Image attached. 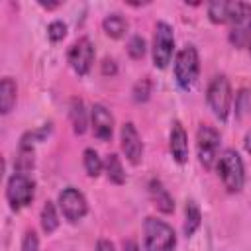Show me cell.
Masks as SVG:
<instances>
[{
    "instance_id": "20",
    "label": "cell",
    "mask_w": 251,
    "mask_h": 251,
    "mask_svg": "<svg viewBox=\"0 0 251 251\" xmlns=\"http://www.w3.org/2000/svg\"><path fill=\"white\" fill-rule=\"evenodd\" d=\"M41 227L45 233H53L59 227V216H57L53 202H45V206L41 210Z\"/></svg>"
},
{
    "instance_id": "24",
    "label": "cell",
    "mask_w": 251,
    "mask_h": 251,
    "mask_svg": "<svg viewBox=\"0 0 251 251\" xmlns=\"http://www.w3.org/2000/svg\"><path fill=\"white\" fill-rule=\"evenodd\" d=\"M131 94H133V100H135V102H145V100L149 98V94H151V80H149V78L137 80Z\"/></svg>"
},
{
    "instance_id": "10",
    "label": "cell",
    "mask_w": 251,
    "mask_h": 251,
    "mask_svg": "<svg viewBox=\"0 0 251 251\" xmlns=\"http://www.w3.org/2000/svg\"><path fill=\"white\" fill-rule=\"evenodd\" d=\"M69 63L73 71L80 76H84L92 63H94V45L90 43L88 37H78L71 47H69Z\"/></svg>"
},
{
    "instance_id": "8",
    "label": "cell",
    "mask_w": 251,
    "mask_h": 251,
    "mask_svg": "<svg viewBox=\"0 0 251 251\" xmlns=\"http://www.w3.org/2000/svg\"><path fill=\"white\" fill-rule=\"evenodd\" d=\"M229 41L235 47H249L251 43V4L239 2L233 20L229 22Z\"/></svg>"
},
{
    "instance_id": "25",
    "label": "cell",
    "mask_w": 251,
    "mask_h": 251,
    "mask_svg": "<svg viewBox=\"0 0 251 251\" xmlns=\"http://www.w3.org/2000/svg\"><path fill=\"white\" fill-rule=\"evenodd\" d=\"M65 35H67V25L61 20H55V22H51L47 25V37L51 41H61Z\"/></svg>"
},
{
    "instance_id": "7",
    "label": "cell",
    "mask_w": 251,
    "mask_h": 251,
    "mask_svg": "<svg viewBox=\"0 0 251 251\" xmlns=\"http://www.w3.org/2000/svg\"><path fill=\"white\" fill-rule=\"evenodd\" d=\"M175 51V35L173 27L167 22H157L155 25V37H153V63L159 69H165Z\"/></svg>"
},
{
    "instance_id": "26",
    "label": "cell",
    "mask_w": 251,
    "mask_h": 251,
    "mask_svg": "<svg viewBox=\"0 0 251 251\" xmlns=\"http://www.w3.org/2000/svg\"><path fill=\"white\" fill-rule=\"evenodd\" d=\"M37 249H39L37 233L33 229H27L24 233V239H22V251H37Z\"/></svg>"
},
{
    "instance_id": "4",
    "label": "cell",
    "mask_w": 251,
    "mask_h": 251,
    "mask_svg": "<svg viewBox=\"0 0 251 251\" xmlns=\"http://www.w3.org/2000/svg\"><path fill=\"white\" fill-rule=\"evenodd\" d=\"M35 196V182L25 173H14L6 186V198L12 206V210H22L27 204H31Z\"/></svg>"
},
{
    "instance_id": "23",
    "label": "cell",
    "mask_w": 251,
    "mask_h": 251,
    "mask_svg": "<svg viewBox=\"0 0 251 251\" xmlns=\"http://www.w3.org/2000/svg\"><path fill=\"white\" fill-rule=\"evenodd\" d=\"M127 53L131 59H141L145 55V39L141 35H133L127 41Z\"/></svg>"
},
{
    "instance_id": "21",
    "label": "cell",
    "mask_w": 251,
    "mask_h": 251,
    "mask_svg": "<svg viewBox=\"0 0 251 251\" xmlns=\"http://www.w3.org/2000/svg\"><path fill=\"white\" fill-rule=\"evenodd\" d=\"M106 175L114 184H124L126 182V173L122 169V163L118 155H108L106 159Z\"/></svg>"
},
{
    "instance_id": "30",
    "label": "cell",
    "mask_w": 251,
    "mask_h": 251,
    "mask_svg": "<svg viewBox=\"0 0 251 251\" xmlns=\"http://www.w3.org/2000/svg\"><path fill=\"white\" fill-rule=\"evenodd\" d=\"M243 145H245V151L251 155V131L245 135V141H243Z\"/></svg>"
},
{
    "instance_id": "17",
    "label": "cell",
    "mask_w": 251,
    "mask_h": 251,
    "mask_svg": "<svg viewBox=\"0 0 251 251\" xmlns=\"http://www.w3.org/2000/svg\"><path fill=\"white\" fill-rule=\"evenodd\" d=\"M102 27H104L106 35H110L112 39H120L127 31V20L122 14H108L102 22Z\"/></svg>"
},
{
    "instance_id": "1",
    "label": "cell",
    "mask_w": 251,
    "mask_h": 251,
    "mask_svg": "<svg viewBox=\"0 0 251 251\" xmlns=\"http://www.w3.org/2000/svg\"><path fill=\"white\" fill-rule=\"evenodd\" d=\"M175 245H176V235H175L173 227L167 222L149 216L143 224L145 251H173Z\"/></svg>"
},
{
    "instance_id": "28",
    "label": "cell",
    "mask_w": 251,
    "mask_h": 251,
    "mask_svg": "<svg viewBox=\"0 0 251 251\" xmlns=\"http://www.w3.org/2000/svg\"><path fill=\"white\" fill-rule=\"evenodd\" d=\"M94 251H116V247H114L112 241H108V239H100V241L96 243V249H94Z\"/></svg>"
},
{
    "instance_id": "19",
    "label": "cell",
    "mask_w": 251,
    "mask_h": 251,
    "mask_svg": "<svg viewBox=\"0 0 251 251\" xmlns=\"http://www.w3.org/2000/svg\"><path fill=\"white\" fill-rule=\"evenodd\" d=\"M200 222H202L200 208L196 206L194 200H188L186 210H184V235H192L200 227Z\"/></svg>"
},
{
    "instance_id": "13",
    "label": "cell",
    "mask_w": 251,
    "mask_h": 251,
    "mask_svg": "<svg viewBox=\"0 0 251 251\" xmlns=\"http://www.w3.org/2000/svg\"><path fill=\"white\" fill-rule=\"evenodd\" d=\"M169 149L171 155L176 163H186L188 161V137L180 122H173L171 133H169Z\"/></svg>"
},
{
    "instance_id": "32",
    "label": "cell",
    "mask_w": 251,
    "mask_h": 251,
    "mask_svg": "<svg viewBox=\"0 0 251 251\" xmlns=\"http://www.w3.org/2000/svg\"><path fill=\"white\" fill-rule=\"evenodd\" d=\"M249 51H251V43H249Z\"/></svg>"
},
{
    "instance_id": "5",
    "label": "cell",
    "mask_w": 251,
    "mask_h": 251,
    "mask_svg": "<svg viewBox=\"0 0 251 251\" xmlns=\"http://www.w3.org/2000/svg\"><path fill=\"white\" fill-rule=\"evenodd\" d=\"M218 149H220V133L208 124H202L196 131V153L198 161L204 169H212L218 161Z\"/></svg>"
},
{
    "instance_id": "9",
    "label": "cell",
    "mask_w": 251,
    "mask_h": 251,
    "mask_svg": "<svg viewBox=\"0 0 251 251\" xmlns=\"http://www.w3.org/2000/svg\"><path fill=\"white\" fill-rule=\"evenodd\" d=\"M59 208H61L65 220H69V222H78L88 212V204H86L84 194L73 186L65 188L59 194Z\"/></svg>"
},
{
    "instance_id": "22",
    "label": "cell",
    "mask_w": 251,
    "mask_h": 251,
    "mask_svg": "<svg viewBox=\"0 0 251 251\" xmlns=\"http://www.w3.org/2000/svg\"><path fill=\"white\" fill-rule=\"evenodd\" d=\"M102 167H104V163L98 157V153L92 147L84 149V171H86V175L92 176V178H96L102 173Z\"/></svg>"
},
{
    "instance_id": "6",
    "label": "cell",
    "mask_w": 251,
    "mask_h": 251,
    "mask_svg": "<svg viewBox=\"0 0 251 251\" xmlns=\"http://www.w3.org/2000/svg\"><path fill=\"white\" fill-rule=\"evenodd\" d=\"M198 76V53L192 45H184L175 59V78L180 88L188 90Z\"/></svg>"
},
{
    "instance_id": "12",
    "label": "cell",
    "mask_w": 251,
    "mask_h": 251,
    "mask_svg": "<svg viewBox=\"0 0 251 251\" xmlns=\"http://www.w3.org/2000/svg\"><path fill=\"white\" fill-rule=\"evenodd\" d=\"M90 122H92V131L98 139L102 141H110L112 133H114V118L110 114V110L102 104H94L92 112H90Z\"/></svg>"
},
{
    "instance_id": "31",
    "label": "cell",
    "mask_w": 251,
    "mask_h": 251,
    "mask_svg": "<svg viewBox=\"0 0 251 251\" xmlns=\"http://www.w3.org/2000/svg\"><path fill=\"white\" fill-rule=\"evenodd\" d=\"M39 4H41L45 10H53V8H57V6H59V2H39Z\"/></svg>"
},
{
    "instance_id": "15",
    "label": "cell",
    "mask_w": 251,
    "mask_h": 251,
    "mask_svg": "<svg viewBox=\"0 0 251 251\" xmlns=\"http://www.w3.org/2000/svg\"><path fill=\"white\" fill-rule=\"evenodd\" d=\"M149 198H151V202H153L163 214H171V212L175 210V200H173V196H171L169 190L163 186V182L157 180V178H153V180L149 182Z\"/></svg>"
},
{
    "instance_id": "27",
    "label": "cell",
    "mask_w": 251,
    "mask_h": 251,
    "mask_svg": "<svg viewBox=\"0 0 251 251\" xmlns=\"http://www.w3.org/2000/svg\"><path fill=\"white\" fill-rule=\"evenodd\" d=\"M116 63L112 61V59H104L102 61V75H106V76H112V75H116Z\"/></svg>"
},
{
    "instance_id": "3",
    "label": "cell",
    "mask_w": 251,
    "mask_h": 251,
    "mask_svg": "<svg viewBox=\"0 0 251 251\" xmlns=\"http://www.w3.org/2000/svg\"><path fill=\"white\" fill-rule=\"evenodd\" d=\"M206 98H208V106L214 112V116L220 120H227L229 108H231V86L224 75H218L212 78Z\"/></svg>"
},
{
    "instance_id": "14",
    "label": "cell",
    "mask_w": 251,
    "mask_h": 251,
    "mask_svg": "<svg viewBox=\"0 0 251 251\" xmlns=\"http://www.w3.org/2000/svg\"><path fill=\"white\" fill-rule=\"evenodd\" d=\"M239 2H226V0H216L208 4V18L214 24H229L237 12Z\"/></svg>"
},
{
    "instance_id": "11",
    "label": "cell",
    "mask_w": 251,
    "mask_h": 251,
    "mask_svg": "<svg viewBox=\"0 0 251 251\" xmlns=\"http://www.w3.org/2000/svg\"><path fill=\"white\" fill-rule=\"evenodd\" d=\"M120 141H122V151H124L126 159L131 165H139L141 157H143V143H141V137H139V133L131 122H126L122 126Z\"/></svg>"
},
{
    "instance_id": "18",
    "label": "cell",
    "mask_w": 251,
    "mask_h": 251,
    "mask_svg": "<svg viewBox=\"0 0 251 251\" xmlns=\"http://www.w3.org/2000/svg\"><path fill=\"white\" fill-rule=\"evenodd\" d=\"M71 124H73V131L82 135L86 131V126H88V118H86V110H84V104L82 100L78 98H73L71 102Z\"/></svg>"
},
{
    "instance_id": "29",
    "label": "cell",
    "mask_w": 251,
    "mask_h": 251,
    "mask_svg": "<svg viewBox=\"0 0 251 251\" xmlns=\"http://www.w3.org/2000/svg\"><path fill=\"white\" fill-rule=\"evenodd\" d=\"M122 251H139V247H137V243L133 239H127V241H124Z\"/></svg>"
},
{
    "instance_id": "16",
    "label": "cell",
    "mask_w": 251,
    "mask_h": 251,
    "mask_svg": "<svg viewBox=\"0 0 251 251\" xmlns=\"http://www.w3.org/2000/svg\"><path fill=\"white\" fill-rule=\"evenodd\" d=\"M16 96H18V88H16V82L6 76L2 78L0 82V112L2 114H10L14 104H16Z\"/></svg>"
},
{
    "instance_id": "2",
    "label": "cell",
    "mask_w": 251,
    "mask_h": 251,
    "mask_svg": "<svg viewBox=\"0 0 251 251\" xmlns=\"http://www.w3.org/2000/svg\"><path fill=\"white\" fill-rule=\"evenodd\" d=\"M218 175L227 188V192H239L245 182L243 161L235 149H226L218 157Z\"/></svg>"
}]
</instances>
